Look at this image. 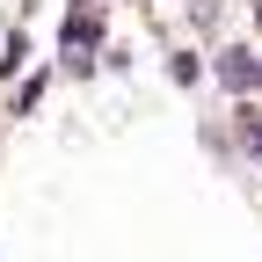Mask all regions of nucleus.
Masks as SVG:
<instances>
[{
    "label": "nucleus",
    "mask_w": 262,
    "mask_h": 262,
    "mask_svg": "<svg viewBox=\"0 0 262 262\" xmlns=\"http://www.w3.org/2000/svg\"><path fill=\"white\" fill-rule=\"evenodd\" d=\"M219 80L233 88V95H255L262 88V58L255 51H219Z\"/></svg>",
    "instance_id": "f257e3e1"
},
{
    "label": "nucleus",
    "mask_w": 262,
    "mask_h": 262,
    "mask_svg": "<svg viewBox=\"0 0 262 262\" xmlns=\"http://www.w3.org/2000/svg\"><path fill=\"white\" fill-rule=\"evenodd\" d=\"M88 51H95V15L80 8L73 22H66V58H88Z\"/></svg>",
    "instance_id": "f03ea898"
},
{
    "label": "nucleus",
    "mask_w": 262,
    "mask_h": 262,
    "mask_svg": "<svg viewBox=\"0 0 262 262\" xmlns=\"http://www.w3.org/2000/svg\"><path fill=\"white\" fill-rule=\"evenodd\" d=\"M241 146H248V153H255V160H262V117H255V110H248V117H241Z\"/></svg>",
    "instance_id": "7ed1b4c3"
}]
</instances>
